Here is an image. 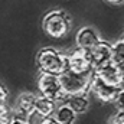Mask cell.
Here are the masks:
<instances>
[{"label":"cell","mask_w":124,"mask_h":124,"mask_svg":"<svg viewBox=\"0 0 124 124\" xmlns=\"http://www.w3.org/2000/svg\"><path fill=\"white\" fill-rule=\"evenodd\" d=\"M108 3H111V4H121L124 0H107Z\"/></svg>","instance_id":"obj_21"},{"label":"cell","mask_w":124,"mask_h":124,"mask_svg":"<svg viewBox=\"0 0 124 124\" xmlns=\"http://www.w3.org/2000/svg\"><path fill=\"white\" fill-rule=\"evenodd\" d=\"M88 54H90L94 69L105 66V65L113 62V43L105 42V40H100L93 49L88 51Z\"/></svg>","instance_id":"obj_7"},{"label":"cell","mask_w":124,"mask_h":124,"mask_svg":"<svg viewBox=\"0 0 124 124\" xmlns=\"http://www.w3.org/2000/svg\"><path fill=\"white\" fill-rule=\"evenodd\" d=\"M114 105H116V108L117 110H123L124 111V88H120L118 90V93L116 95V98H114Z\"/></svg>","instance_id":"obj_16"},{"label":"cell","mask_w":124,"mask_h":124,"mask_svg":"<svg viewBox=\"0 0 124 124\" xmlns=\"http://www.w3.org/2000/svg\"><path fill=\"white\" fill-rule=\"evenodd\" d=\"M100 35L97 33L95 29L90 26H84L77 32L75 36V42H77V48L84 49V51H90L100 42Z\"/></svg>","instance_id":"obj_8"},{"label":"cell","mask_w":124,"mask_h":124,"mask_svg":"<svg viewBox=\"0 0 124 124\" xmlns=\"http://www.w3.org/2000/svg\"><path fill=\"white\" fill-rule=\"evenodd\" d=\"M113 62L117 65L124 63V38L113 43Z\"/></svg>","instance_id":"obj_14"},{"label":"cell","mask_w":124,"mask_h":124,"mask_svg":"<svg viewBox=\"0 0 124 124\" xmlns=\"http://www.w3.org/2000/svg\"><path fill=\"white\" fill-rule=\"evenodd\" d=\"M93 74H95L98 78H101L107 84H111V85L120 88V69H118V65H116L114 62H111L105 66H101L98 69H94Z\"/></svg>","instance_id":"obj_9"},{"label":"cell","mask_w":124,"mask_h":124,"mask_svg":"<svg viewBox=\"0 0 124 124\" xmlns=\"http://www.w3.org/2000/svg\"><path fill=\"white\" fill-rule=\"evenodd\" d=\"M118 87H114L111 84H107L101 78H98L95 74H91L90 77V87L88 91H91L94 97L101 102H113L116 95L118 93Z\"/></svg>","instance_id":"obj_6"},{"label":"cell","mask_w":124,"mask_h":124,"mask_svg":"<svg viewBox=\"0 0 124 124\" xmlns=\"http://www.w3.org/2000/svg\"><path fill=\"white\" fill-rule=\"evenodd\" d=\"M108 124H124V111L123 110H118V111L110 118Z\"/></svg>","instance_id":"obj_17"},{"label":"cell","mask_w":124,"mask_h":124,"mask_svg":"<svg viewBox=\"0 0 124 124\" xmlns=\"http://www.w3.org/2000/svg\"><path fill=\"white\" fill-rule=\"evenodd\" d=\"M12 118H13V116H12L10 110L4 104H0V124H9Z\"/></svg>","instance_id":"obj_15"},{"label":"cell","mask_w":124,"mask_h":124,"mask_svg":"<svg viewBox=\"0 0 124 124\" xmlns=\"http://www.w3.org/2000/svg\"><path fill=\"white\" fill-rule=\"evenodd\" d=\"M9 124H29L26 117H22V116H13V118L10 120Z\"/></svg>","instance_id":"obj_19"},{"label":"cell","mask_w":124,"mask_h":124,"mask_svg":"<svg viewBox=\"0 0 124 124\" xmlns=\"http://www.w3.org/2000/svg\"><path fill=\"white\" fill-rule=\"evenodd\" d=\"M36 65L40 72L61 75L68 69V55L55 48H43L38 52Z\"/></svg>","instance_id":"obj_1"},{"label":"cell","mask_w":124,"mask_h":124,"mask_svg":"<svg viewBox=\"0 0 124 124\" xmlns=\"http://www.w3.org/2000/svg\"><path fill=\"white\" fill-rule=\"evenodd\" d=\"M118 69H120V88H124V63L118 65Z\"/></svg>","instance_id":"obj_20"},{"label":"cell","mask_w":124,"mask_h":124,"mask_svg":"<svg viewBox=\"0 0 124 124\" xmlns=\"http://www.w3.org/2000/svg\"><path fill=\"white\" fill-rule=\"evenodd\" d=\"M68 69L79 75H91L94 68L88 51L75 48L71 54H68Z\"/></svg>","instance_id":"obj_5"},{"label":"cell","mask_w":124,"mask_h":124,"mask_svg":"<svg viewBox=\"0 0 124 124\" xmlns=\"http://www.w3.org/2000/svg\"><path fill=\"white\" fill-rule=\"evenodd\" d=\"M42 28L48 36L54 39H62L69 33L72 22L65 10H52L43 17Z\"/></svg>","instance_id":"obj_2"},{"label":"cell","mask_w":124,"mask_h":124,"mask_svg":"<svg viewBox=\"0 0 124 124\" xmlns=\"http://www.w3.org/2000/svg\"><path fill=\"white\" fill-rule=\"evenodd\" d=\"M56 108V102L43 97V95H38L36 98V105H35V114H38L39 117H49L54 114Z\"/></svg>","instance_id":"obj_13"},{"label":"cell","mask_w":124,"mask_h":124,"mask_svg":"<svg viewBox=\"0 0 124 124\" xmlns=\"http://www.w3.org/2000/svg\"><path fill=\"white\" fill-rule=\"evenodd\" d=\"M38 90H39L40 95H43L55 102H62L65 100V94L62 91L59 75L40 72V75L38 78Z\"/></svg>","instance_id":"obj_3"},{"label":"cell","mask_w":124,"mask_h":124,"mask_svg":"<svg viewBox=\"0 0 124 124\" xmlns=\"http://www.w3.org/2000/svg\"><path fill=\"white\" fill-rule=\"evenodd\" d=\"M52 116L58 121V124H75L77 118H78V114L65 101H62L59 105H56Z\"/></svg>","instance_id":"obj_11"},{"label":"cell","mask_w":124,"mask_h":124,"mask_svg":"<svg viewBox=\"0 0 124 124\" xmlns=\"http://www.w3.org/2000/svg\"><path fill=\"white\" fill-rule=\"evenodd\" d=\"M90 77L91 75H79L69 69L62 72L59 75V81L62 85V91L65 97L74 95V94H82L88 91L90 87Z\"/></svg>","instance_id":"obj_4"},{"label":"cell","mask_w":124,"mask_h":124,"mask_svg":"<svg viewBox=\"0 0 124 124\" xmlns=\"http://www.w3.org/2000/svg\"><path fill=\"white\" fill-rule=\"evenodd\" d=\"M63 101H65V102L78 114V116L87 113L88 108H90V98H88V94L87 93L68 95V97H65Z\"/></svg>","instance_id":"obj_12"},{"label":"cell","mask_w":124,"mask_h":124,"mask_svg":"<svg viewBox=\"0 0 124 124\" xmlns=\"http://www.w3.org/2000/svg\"><path fill=\"white\" fill-rule=\"evenodd\" d=\"M36 98L38 95L33 93H22L19 94L16 100V111L22 117H29L31 114L35 113V105H36Z\"/></svg>","instance_id":"obj_10"},{"label":"cell","mask_w":124,"mask_h":124,"mask_svg":"<svg viewBox=\"0 0 124 124\" xmlns=\"http://www.w3.org/2000/svg\"><path fill=\"white\" fill-rule=\"evenodd\" d=\"M7 97H9V91H7V88L4 87V84L0 82V104H6Z\"/></svg>","instance_id":"obj_18"}]
</instances>
